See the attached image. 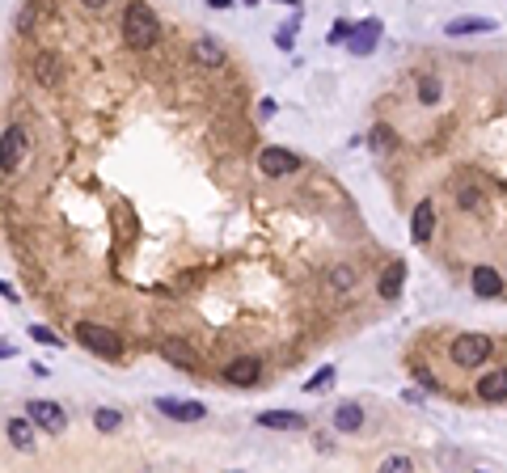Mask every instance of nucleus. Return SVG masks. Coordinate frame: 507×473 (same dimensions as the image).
<instances>
[{
    "label": "nucleus",
    "mask_w": 507,
    "mask_h": 473,
    "mask_svg": "<svg viewBox=\"0 0 507 473\" xmlns=\"http://www.w3.org/2000/svg\"><path fill=\"white\" fill-rule=\"evenodd\" d=\"M123 38H127L131 51H148L157 42V17H152V8L144 0L127 4V13H123Z\"/></svg>",
    "instance_id": "nucleus-1"
},
{
    "label": "nucleus",
    "mask_w": 507,
    "mask_h": 473,
    "mask_svg": "<svg viewBox=\"0 0 507 473\" xmlns=\"http://www.w3.org/2000/svg\"><path fill=\"white\" fill-rule=\"evenodd\" d=\"M76 343L89 347V351L102 355V360H118V355H123V338H118L114 330L97 326V321H80V326H76Z\"/></svg>",
    "instance_id": "nucleus-2"
},
{
    "label": "nucleus",
    "mask_w": 507,
    "mask_h": 473,
    "mask_svg": "<svg viewBox=\"0 0 507 473\" xmlns=\"http://www.w3.org/2000/svg\"><path fill=\"white\" fill-rule=\"evenodd\" d=\"M453 360H457V368H482L491 360V338L487 334H457Z\"/></svg>",
    "instance_id": "nucleus-3"
},
{
    "label": "nucleus",
    "mask_w": 507,
    "mask_h": 473,
    "mask_svg": "<svg viewBox=\"0 0 507 473\" xmlns=\"http://www.w3.org/2000/svg\"><path fill=\"white\" fill-rule=\"evenodd\" d=\"M25 414L34 419V427L51 431V436H59V431L68 427V414H63V406H59V402H42V398H38V402H30V406H25Z\"/></svg>",
    "instance_id": "nucleus-4"
},
{
    "label": "nucleus",
    "mask_w": 507,
    "mask_h": 473,
    "mask_svg": "<svg viewBox=\"0 0 507 473\" xmlns=\"http://www.w3.org/2000/svg\"><path fill=\"white\" fill-rule=\"evenodd\" d=\"M296 165H300V156L288 152V148H262V152H258V169H262L267 178H283V173H292Z\"/></svg>",
    "instance_id": "nucleus-5"
},
{
    "label": "nucleus",
    "mask_w": 507,
    "mask_h": 473,
    "mask_svg": "<svg viewBox=\"0 0 507 473\" xmlns=\"http://www.w3.org/2000/svg\"><path fill=\"white\" fill-rule=\"evenodd\" d=\"M258 376H262V360H254V355H241V360H233V364L224 368V381L237 385V389L258 385Z\"/></svg>",
    "instance_id": "nucleus-6"
},
{
    "label": "nucleus",
    "mask_w": 507,
    "mask_h": 473,
    "mask_svg": "<svg viewBox=\"0 0 507 473\" xmlns=\"http://www.w3.org/2000/svg\"><path fill=\"white\" fill-rule=\"evenodd\" d=\"M157 410H161L165 419H178V423H199V419L207 414L203 402H178V398H157Z\"/></svg>",
    "instance_id": "nucleus-7"
},
{
    "label": "nucleus",
    "mask_w": 507,
    "mask_h": 473,
    "mask_svg": "<svg viewBox=\"0 0 507 473\" xmlns=\"http://www.w3.org/2000/svg\"><path fill=\"white\" fill-rule=\"evenodd\" d=\"M432 233H436V207H432V199H423V203L415 207V220H410V241H415V245H427Z\"/></svg>",
    "instance_id": "nucleus-8"
},
{
    "label": "nucleus",
    "mask_w": 507,
    "mask_h": 473,
    "mask_svg": "<svg viewBox=\"0 0 507 473\" xmlns=\"http://www.w3.org/2000/svg\"><path fill=\"white\" fill-rule=\"evenodd\" d=\"M377 42H381V21H377V17L360 21V25L351 30V38H347V47H351L355 55H368V51H372Z\"/></svg>",
    "instance_id": "nucleus-9"
},
{
    "label": "nucleus",
    "mask_w": 507,
    "mask_h": 473,
    "mask_svg": "<svg viewBox=\"0 0 507 473\" xmlns=\"http://www.w3.org/2000/svg\"><path fill=\"white\" fill-rule=\"evenodd\" d=\"M21 152H25V131H21V127H8V131L0 135V169H17Z\"/></svg>",
    "instance_id": "nucleus-10"
},
{
    "label": "nucleus",
    "mask_w": 507,
    "mask_h": 473,
    "mask_svg": "<svg viewBox=\"0 0 507 473\" xmlns=\"http://www.w3.org/2000/svg\"><path fill=\"white\" fill-rule=\"evenodd\" d=\"M478 398L482 402H507V368H491L478 376Z\"/></svg>",
    "instance_id": "nucleus-11"
},
{
    "label": "nucleus",
    "mask_w": 507,
    "mask_h": 473,
    "mask_svg": "<svg viewBox=\"0 0 507 473\" xmlns=\"http://www.w3.org/2000/svg\"><path fill=\"white\" fill-rule=\"evenodd\" d=\"M258 427H271V431H305V414H296V410H262V414H258Z\"/></svg>",
    "instance_id": "nucleus-12"
},
{
    "label": "nucleus",
    "mask_w": 507,
    "mask_h": 473,
    "mask_svg": "<svg viewBox=\"0 0 507 473\" xmlns=\"http://www.w3.org/2000/svg\"><path fill=\"white\" fill-rule=\"evenodd\" d=\"M499 292H503V275H499L495 266H474V296L495 300Z\"/></svg>",
    "instance_id": "nucleus-13"
},
{
    "label": "nucleus",
    "mask_w": 507,
    "mask_h": 473,
    "mask_svg": "<svg viewBox=\"0 0 507 473\" xmlns=\"http://www.w3.org/2000/svg\"><path fill=\"white\" fill-rule=\"evenodd\" d=\"M334 427H338L343 436H355V431L364 427V410H360V402H338V410H334Z\"/></svg>",
    "instance_id": "nucleus-14"
},
{
    "label": "nucleus",
    "mask_w": 507,
    "mask_h": 473,
    "mask_svg": "<svg viewBox=\"0 0 507 473\" xmlns=\"http://www.w3.org/2000/svg\"><path fill=\"white\" fill-rule=\"evenodd\" d=\"M491 30H495L491 17H453V21L444 25V34H453V38H457V34H491Z\"/></svg>",
    "instance_id": "nucleus-15"
},
{
    "label": "nucleus",
    "mask_w": 507,
    "mask_h": 473,
    "mask_svg": "<svg viewBox=\"0 0 507 473\" xmlns=\"http://www.w3.org/2000/svg\"><path fill=\"white\" fill-rule=\"evenodd\" d=\"M161 355H165V360H173L178 368H195V364H199V355H195L182 338H161Z\"/></svg>",
    "instance_id": "nucleus-16"
},
{
    "label": "nucleus",
    "mask_w": 507,
    "mask_h": 473,
    "mask_svg": "<svg viewBox=\"0 0 507 473\" xmlns=\"http://www.w3.org/2000/svg\"><path fill=\"white\" fill-rule=\"evenodd\" d=\"M402 283H406V262H389V271L381 275V296L393 300V296L402 292Z\"/></svg>",
    "instance_id": "nucleus-17"
},
{
    "label": "nucleus",
    "mask_w": 507,
    "mask_h": 473,
    "mask_svg": "<svg viewBox=\"0 0 507 473\" xmlns=\"http://www.w3.org/2000/svg\"><path fill=\"white\" fill-rule=\"evenodd\" d=\"M30 414L25 419H8V440H13V448H21V453H30L34 448V431H30Z\"/></svg>",
    "instance_id": "nucleus-18"
},
{
    "label": "nucleus",
    "mask_w": 507,
    "mask_h": 473,
    "mask_svg": "<svg viewBox=\"0 0 507 473\" xmlns=\"http://www.w3.org/2000/svg\"><path fill=\"white\" fill-rule=\"evenodd\" d=\"M195 59H199L203 68H216V63H220V47H216L212 38H199V42H195Z\"/></svg>",
    "instance_id": "nucleus-19"
},
{
    "label": "nucleus",
    "mask_w": 507,
    "mask_h": 473,
    "mask_svg": "<svg viewBox=\"0 0 507 473\" xmlns=\"http://www.w3.org/2000/svg\"><path fill=\"white\" fill-rule=\"evenodd\" d=\"M93 427H97V431H118V427H123V414L110 410V406H102V410L93 414Z\"/></svg>",
    "instance_id": "nucleus-20"
},
{
    "label": "nucleus",
    "mask_w": 507,
    "mask_h": 473,
    "mask_svg": "<svg viewBox=\"0 0 507 473\" xmlns=\"http://www.w3.org/2000/svg\"><path fill=\"white\" fill-rule=\"evenodd\" d=\"M34 72H38V80H42V85H55V80H59V68H55V59H51V55H38V68H34Z\"/></svg>",
    "instance_id": "nucleus-21"
},
{
    "label": "nucleus",
    "mask_w": 507,
    "mask_h": 473,
    "mask_svg": "<svg viewBox=\"0 0 507 473\" xmlns=\"http://www.w3.org/2000/svg\"><path fill=\"white\" fill-rule=\"evenodd\" d=\"M419 102H427V106L440 102V80H436V76H423V80H419Z\"/></svg>",
    "instance_id": "nucleus-22"
},
{
    "label": "nucleus",
    "mask_w": 507,
    "mask_h": 473,
    "mask_svg": "<svg viewBox=\"0 0 507 473\" xmlns=\"http://www.w3.org/2000/svg\"><path fill=\"white\" fill-rule=\"evenodd\" d=\"M393 144H398L393 127H372V148H377V152H385V148H393Z\"/></svg>",
    "instance_id": "nucleus-23"
},
{
    "label": "nucleus",
    "mask_w": 507,
    "mask_h": 473,
    "mask_svg": "<svg viewBox=\"0 0 507 473\" xmlns=\"http://www.w3.org/2000/svg\"><path fill=\"white\" fill-rule=\"evenodd\" d=\"M30 338H34V343H42V347H63V338H59V334H51L47 326H30Z\"/></svg>",
    "instance_id": "nucleus-24"
},
{
    "label": "nucleus",
    "mask_w": 507,
    "mask_h": 473,
    "mask_svg": "<svg viewBox=\"0 0 507 473\" xmlns=\"http://www.w3.org/2000/svg\"><path fill=\"white\" fill-rule=\"evenodd\" d=\"M330 283H334V292H347V288L355 283V271H351V266H338V271L330 275Z\"/></svg>",
    "instance_id": "nucleus-25"
},
{
    "label": "nucleus",
    "mask_w": 507,
    "mask_h": 473,
    "mask_svg": "<svg viewBox=\"0 0 507 473\" xmlns=\"http://www.w3.org/2000/svg\"><path fill=\"white\" fill-rule=\"evenodd\" d=\"M330 381H334V368H322L317 376H309V381H305V389H309V393H317V389H326Z\"/></svg>",
    "instance_id": "nucleus-26"
},
{
    "label": "nucleus",
    "mask_w": 507,
    "mask_h": 473,
    "mask_svg": "<svg viewBox=\"0 0 507 473\" xmlns=\"http://www.w3.org/2000/svg\"><path fill=\"white\" fill-rule=\"evenodd\" d=\"M292 42H296V25H283V30L275 34V47H279V51H292Z\"/></svg>",
    "instance_id": "nucleus-27"
},
{
    "label": "nucleus",
    "mask_w": 507,
    "mask_h": 473,
    "mask_svg": "<svg viewBox=\"0 0 507 473\" xmlns=\"http://www.w3.org/2000/svg\"><path fill=\"white\" fill-rule=\"evenodd\" d=\"M34 13H38V8H34V4H25V8L17 13V30H30V25H34Z\"/></svg>",
    "instance_id": "nucleus-28"
},
{
    "label": "nucleus",
    "mask_w": 507,
    "mask_h": 473,
    "mask_svg": "<svg viewBox=\"0 0 507 473\" xmlns=\"http://www.w3.org/2000/svg\"><path fill=\"white\" fill-rule=\"evenodd\" d=\"M351 38V25L347 21H334V30H330V42H347Z\"/></svg>",
    "instance_id": "nucleus-29"
},
{
    "label": "nucleus",
    "mask_w": 507,
    "mask_h": 473,
    "mask_svg": "<svg viewBox=\"0 0 507 473\" xmlns=\"http://www.w3.org/2000/svg\"><path fill=\"white\" fill-rule=\"evenodd\" d=\"M457 203H461L465 211H470V207H478V190H474V186H461V199H457Z\"/></svg>",
    "instance_id": "nucleus-30"
},
{
    "label": "nucleus",
    "mask_w": 507,
    "mask_h": 473,
    "mask_svg": "<svg viewBox=\"0 0 507 473\" xmlns=\"http://www.w3.org/2000/svg\"><path fill=\"white\" fill-rule=\"evenodd\" d=\"M385 469H393V473H406V469H415V465H410V457H389V461H385Z\"/></svg>",
    "instance_id": "nucleus-31"
},
{
    "label": "nucleus",
    "mask_w": 507,
    "mask_h": 473,
    "mask_svg": "<svg viewBox=\"0 0 507 473\" xmlns=\"http://www.w3.org/2000/svg\"><path fill=\"white\" fill-rule=\"evenodd\" d=\"M0 296H8V300H17V292H13V283H4V279H0Z\"/></svg>",
    "instance_id": "nucleus-32"
},
{
    "label": "nucleus",
    "mask_w": 507,
    "mask_h": 473,
    "mask_svg": "<svg viewBox=\"0 0 507 473\" xmlns=\"http://www.w3.org/2000/svg\"><path fill=\"white\" fill-rule=\"evenodd\" d=\"M207 4H212V8H228L233 0H207Z\"/></svg>",
    "instance_id": "nucleus-33"
},
{
    "label": "nucleus",
    "mask_w": 507,
    "mask_h": 473,
    "mask_svg": "<svg viewBox=\"0 0 507 473\" xmlns=\"http://www.w3.org/2000/svg\"><path fill=\"white\" fill-rule=\"evenodd\" d=\"M80 4H85V8H102L106 0H80Z\"/></svg>",
    "instance_id": "nucleus-34"
},
{
    "label": "nucleus",
    "mask_w": 507,
    "mask_h": 473,
    "mask_svg": "<svg viewBox=\"0 0 507 473\" xmlns=\"http://www.w3.org/2000/svg\"><path fill=\"white\" fill-rule=\"evenodd\" d=\"M4 355H13V351H8V347H0V360H4Z\"/></svg>",
    "instance_id": "nucleus-35"
},
{
    "label": "nucleus",
    "mask_w": 507,
    "mask_h": 473,
    "mask_svg": "<svg viewBox=\"0 0 507 473\" xmlns=\"http://www.w3.org/2000/svg\"><path fill=\"white\" fill-rule=\"evenodd\" d=\"M279 4H300V0H279Z\"/></svg>",
    "instance_id": "nucleus-36"
},
{
    "label": "nucleus",
    "mask_w": 507,
    "mask_h": 473,
    "mask_svg": "<svg viewBox=\"0 0 507 473\" xmlns=\"http://www.w3.org/2000/svg\"><path fill=\"white\" fill-rule=\"evenodd\" d=\"M245 4H258V0H245Z\"/></svg>",
    "instance_id": "nucleus-37"
}]
</instances>
